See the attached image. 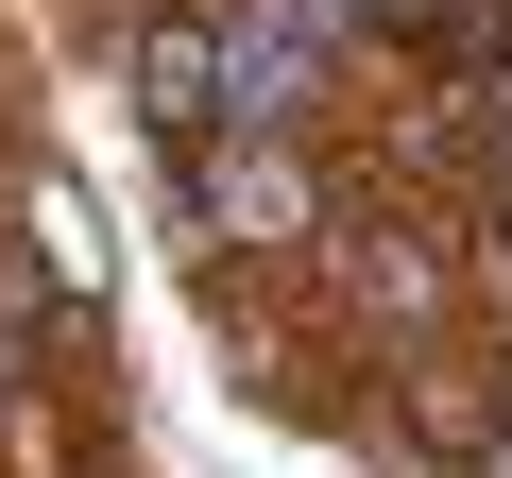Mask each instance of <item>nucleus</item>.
Returning <instances> with one entry per match:
<instances>
[{
	"label": "nucleus",
	"mask_w": 512,
	"mask_h": 478,
	"mask_svg": "<svg viewBox=\"0 0 512 478\" xmlns=\"http://www.w3.org/2000/svg\"><path fill=\"white\" fill-rule=\"evenodd\" d=\"M137 120H154V137H188V154L239 120V103H222V0H188V18H154V35H137Z\"/></svg>",
	"instance_id": "nucleus-2"
},
{
	"label": "nucleus",
	"mask_w": 512,
	"mask_h": 478,
	"mask_svg": "<svg viewBox=\"0 0 512 478\" xmlns=\"http://www.w3.org/2000/svg\"><path fill=\"white\" fill-rule=\"evenodd\" d=\"M205 205H222L239 239H291V222H308V171H291V154H222V171H205Z\"/></svg>",
	"instance_id": "nucleus-4"
},
{
	"label": "nucleus",
	"mask_w": 512,
	"mask_h": 478,
	"mask_svg": "<svg viewBox=\"0 0 512 478\" xmlns=\"http://www.w3.org/2000/svg\"><path fill=\"white\" fill-rule=\"evenodd\" d=\"M325 18H342V35H427V52H461V69L495 52V0H325Z\"/></svg>",
	"instance_id": "nucleus-3"
},
{
	"label": "nucleus",
	"mask_w": 512,
	"mask_h": 478,
	"mask_svg": "<svg viewBox=\"0 0 512 478\" xmlns=\"http://www.w3.org/2000/svg\"><path fill=\"white\" fill-rule=\"evenodd\" d=\"M325 35H342L325 0H222V103H239L222 137H274V120L325 86Z\"/></svg>",
	"instance_id": "nucleus-1"
}]
</instances>
